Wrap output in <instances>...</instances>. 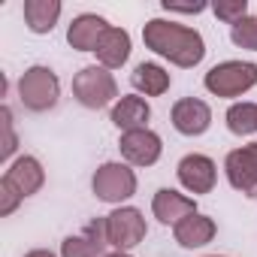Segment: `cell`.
Returning a JSON list of instances; mask_svg holds the SVG:
<instances>
[{
    "label": "cell",
    "instance_id": "ffe728a7",
    "mask_svg": "<svg viewBox=\"0 0 257 257\" xmlns=\"http://www.w3.org/2000/svg\"><path fill=\"white\" fill-rule=\"evenodd\" d=\"M227 127L236 137H248L257 131V103H233L227 109Z\"/></svg>",
    "mask_w": 257,
    "mask_h": 257
},
{
    "label": "cell",
    "instance_id": "7c38bea8",
    "mask_svg": "<svg viewBox=\"0 0 257 257\" xmlns=\"http://www.w3.org/2000/svg\"><path fill=\"white\" fill-rule=\"evenodd\" d=\"M152 212L161 224H179V221H185L188 215L197 212V203L191 197L173 191V188H161L152 200Z\"/></svg>",
    "mask_w": 257,
    "mask_h": 257
},
{
    "label": "cell",
    "instance_id": "d4e9b609",
    "mask_svg": "<svg viewBox=\"0 0 257 257\" xmlns=\"http://www.w3.org/2000/svg\"><path fill=\"white\" fill-rule=\"evenodd\" d=\"M164 10L170 13H203L206 4H194V7H182V4H170V0H164Z\"/></svg>",
    "mask_w": 257,
    "mask_h": 257
},
{
    "label": "cell",
    "instance_id": "603a6c76",
    "mask_svg": "<svg viewBox=\"0 0 257 257\" xmlns=\"http://www.w3.org/2000/svg\"><path fill=\"white\" fill-rule=\"evenodd\" d=\"M19 191L13 188V185H7V182H0V215H10L16 206H19Z\"/></svg>",
    "mask_w": 257,
    "mask_h": 257
},
{
    "label": "cell",
    "instance_id": "44dd1931",
    "mask_svg": "<svg viewBox=\"0 0 257 257\" xmlns=\"http://www.w3.org/2000/svg\"><path fill=\"white\" fill-rule=\"evenodd\" d=\"M230 40H233L239 49H251V52H257V16H245V19H239V22L230 28Z\"/></svg>",
    "mask_w": 257,
    "mask_h": 257
},
{
    "label": "cell",
    "instance_id": "3957f363",
    "mask_svg": "<svg viewBox=\"0 0 257 257\" xmlns=\"http://www.w3.org/2000/svg\"><path fill=\"white\" fill-rule=\"evenodd\" d=\"M257 85V67L248 61H224L206 73V88L215 97H239Z\"/></svg>",
    "mask_w": 257,
    "mask_h": 257
},
{
    "label": "cell",
    "instance_id": "8fae6325",
    "mask_svg": "<svg viewBox=\"0 0 257 257\" xmlns=\"http://www.w3.org/2000/svg\"><path fill=\"white\" fill-rule=\"evenodd\" d=\"M215 161L206 155H185L179 161V182L191 191V194H209L215 188Z\"/></svg>",
    "mask_w": 257,
    "mask_h": 257
},
{
    "label": "cell",
    "instance_id": "6da1fadb",
    "mask_svg": "<svg viewBox=\"0 0 257 257\" xmlns=\"http://www.w3.org/2000/svg\"><path fill=\"white\" fill-rule=\"evenodd\" d=\"M146 49L158 52L161 58H170L176 67H197L206 55V43L194 28H185L179 22L152 19L143 28Z\"/></svg>",
    "mask_w": 257,
    "mask_h": 257
},
{
    "label": "cell",
    "instance_id": "52a82bcc",
    "mask_svg": "<svg viewBox=\"0 0 257 257\" xmlns=\"http://www.w3.org/2000/svg\"><path fill=\"white\" fill-rule=\"evenodd\" d=\"M106 248H109L106 218H94L82 233L67 236L61 242V257H103Z\"/></svg>",
    "mask_w": 257,
    "mask_h": 257
},
{
    "label": "cell",
    "instance_id": "7a4b0ae2",
    "mask_svg": "<svg viewBox=\"0 0 257 257\" xmlns=\"http://www.w3.org/2000/svg\"><path fill=\"white\" fill-rule=\"evenodd\" d=\"M73 97L85 106V109H103L118 97V85L112 79V73L106 67H82L73 76Z\"/></svg>",
    "mask_w": 257,
    "mask_h": 257
},
{
    "label": "cell",
    "instance_id": "9a60e30c",
    "mask_svg": "<svg viewBox=\"0 0 257 257\" xmlns=\"http://www.w3.org/2000/svg\"><path fill=\"white\" fill-rule=\"evenodd\" d=\"M112 124L118 127V131L131 134V131H143L146 121L152 118V109L143 97H121L115 106H112Z\"/></svg>",
    "mask_w": 257,
    "mask_h": 257
},
{
    "label": "cell",
    "instance_id": "9c48e42d",
    "mask_svg": "<svg viewBox=\"0 0 257 257\" xmlns=\"http://www.w3.org/2000/svg\"><path fill=\"white\" fill-rule=\"evenodd\" d=\"M124 161H131L134 167H152L158 164L164 146H161V137L155 131H149V127H143V131H131V134H121V143H118Z\"/></svg>",
    "mask_w": 257,
    "mask_h": 257
},
{
    "label": "cell",
    "instance_id": "83f0119b",
    "mask_svg": "<svg viewBox=\"0 0 257 257\" xmlns=\"http://www.w3.org/2000/svg\"><path fill=\"white\" fill-rule=\"evenodd\" d=\"M215 257H218V254H215Z\"/></svg>",
    "mask_w": 257,
    "mask_h": 257
},
{
    "label": "cell",
    "instance_id": "7402d4cb",
    "mask_svg": "<svg viewBox=\"0 0 257 257\" xmlns=\"http://www.w3.org/2000/svg\"><path fill=\"white\" fill-rule=\"evenodd\" d=\"M212 10H215V16H218V19L230 22V28H233V25H236L239 19H245L248 0H218V4H215Z\"/></svg>",
    "mask_w": 257,
    "mask_h": 257
},
{
    "label": "cell",
    "instance_id": "277c9868",
    "mask_svg": "<svg viewBox=\"0 0 257 257\" xmlns=\"http://www.w3.org/2000/svg\"><path fill=\"white\" fill-rule=\"evenodd\" d=\"M19 97L31 112H46L61 97V82L49 67H31L19 79Z\"/></svg>",
    "mask_w": 257,
    "mask_h": 257
},
{
    "label": "cell",
    "instance_id": "e0dca14e",
    "mask_svg": "<svg viewBox=\"0 0 257 257\" xmlns=\"http://www.w3.org/2000/svg\"><path fill=\"white\" fill-rule=\"evenodd\" d=\"M212 236H215V221L200 215V212H194L176 224V242L182 248H203L212 242Z\"/></svg>",
    "mask_w": 257,
    "mask_h": 257
},
{
    "label": "cell",
    "instance_id": "5b68a950",
    "mask_svg": "<svg viewBox=\"0 0 257 257\" xmlns=\"http://www.w3.org/2000/svg\"><path fill=\"white\" fill-rule=\"evenodd\" d=\"M91 188H94L97 200H103V203H121V200L137 194V173L127 164H103L94 173Z\"/></svg>",
    "mask_w": 257,
    "mask_h": 257
},
{
    "label": "cell",
    "instance_id": "30bf717a",
    "mask_svg": "<svg viewBox=\"0 0 257 257\" xmlns=\"http://www.w3.org/2000/svg\"><path fill=\"white\" fill-rule=\"evenodd\" d=\"M209 124H212V109L209 103L197 100V97H185L173 106V127L179 134L185 137H200L209 131Z\"/></svg>",
    "mask_w": 257,
    "mask_h": 257
},
{
    "label": "cell",
    "instance_id": "2e32d148",
    "mask_svg": "<svg viewBox=\"0 0 257 257\" xmlns=\"http://www.w3.org/2000/svg\"><path fill=\"white\" fill-rule=\"evenodd\" d=\"M94 52H97L100 67L115 70V67H121L127 58H131V34L121 31V28H109V31L103 34V40L97 43Z\"/></svg>",
    "mask_w": 257,
    "mask_h": 257
},
{
    "label": "cell",
    "instance_id": "4316f807",
    "mask_svg": "<svg viewBox=\"0 0 257 257\" xmlns=\"http://www.w3.org/2000/svg\"><path fill=\"white\" fill-rule=\"evenodd\" d=\"M103 257H131L127 251H112V254H103Z\"/></svg>",
    "mask_w": 257,
    "mask_h": 257
},
{
    "label": "cell",
    "instance_id": "d6986e66",
    "mask_svg": "<svg viewBox=\"0 0 257 257\" xmlns=\"http://www.w3.org/2000/svg\"><path fill=\"white\" fill-rule=\"evenodd\" d=\"M131 82L137 91L149 94V97H161L167 88H170V73L161 67V64H140L134 73H131Z\"/></svg>",
    "mask_w": 257,
    "mask_h": 257
},
{
    "label": "cell",
    "instance_id": "5bb4252c",
    "mask_svg": "<svg viewBox=\"0 0 257 257\" xmlns=\"http://www.w3.org/2000/svg\"><path fill=\"white\" fill-rule=\"evenodd\" d=\"M106 31H109L106 19L94 16V13H85V16L73 19V25H70V31H67V43H70L73 49H79V52H94Z\"/></svg>",
    "mask_w": 257,
    "mask_h": 257
},
{
    "label": "cell",
    "instance_id": "8992f818",
    "mask_svg": "<svg viewBox=\"0 0 257 257\" xmlns=\"http://www.w3.org/2000/svg\"><path fill=\"white\" fill-rule=\"evenodd\" d=\"M106 230H109V245L115 251H127L146 239V218L134 206H121L112 215H106Z\"/></svg>",
    "mask_w": 257,
    "mask_h": 257
},
{
    "label": "cell",
    "instance_id": "4fadbf2b",
    "mask_svg": "<svg viewBox=\"0 0 257 257\" xmlns=\"http://www.w3.org/2000/svg\"><path fill=\"white\" fill-rule=\"evenodd\" d=\"M4 182H7V185H13V188L19 191V197L25 200V197L37 194V191L43 188V182H46V173H43V167H40V161H37V158L25 155V158H19V161H16L10 170H7Z\"/></svg>",
    "mask_w": 257,
    "mask_h": 257
},
{
    "label": "cell",
    "instance_id": "ba28073f",
    "mask_svg": "<svg viewBox=\"0 0 257 257\" xmlns=\"http://www.w3.org/2000/svg\"><path fill=\"white\" fill-rule=\"evenodd\" d=\"M227 182L242 194H257V143L233 149L224 161Z\"/></svg>",
    "mask_w": 257,
    "mask_h": 257
},
{
    "label": "cell",
    "instance_id": "cb8c5ba5",
    "mask_svg": "<svg viewBox=\"0 0 257 257\" xmlns=\"http://www.w3.org/2000/svg\"><path fill=\"white\" fill-rule=\"evenodd\" d=\"M0 115H4V152H0V155H4V158H10V155L16 152V134H13V115H10V109H4V112H0Z\"/></svg>",
    "mask_w": 257,
    "mask_h": 257
},
{
    "label": "cell",
    "instance_id": "ac0fdd59",
    "mask_svg": "<svg viewBox=\"0 0 257 257\" xmlns=\"http://www.w3.org/2000/svg\"><path fill=\"white\" fill-rule=\"evenodd\" d=\"M61 4L58 0H25V22L34 34H49L58 25Z\"/></svg>",
    "mask_w": 257,
    "mask_h": 257
},
{
    "label": "cell",
    "instance_id": "484cf974",
    "mask_svg": "<svg viewBox=\"0 0 257 257\" xmlns=\"http://www.w3.org/2000/svg\"><path fill=\"white\" fill-rule=\"evenodd\" d=\"M25 257H55L52 251H46V248H37V251H28Z\"/></svg>",
    "mask_w": 257,
    "mask_h": 257
}]
</instances>
